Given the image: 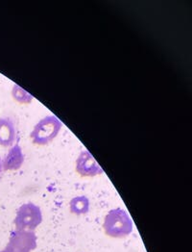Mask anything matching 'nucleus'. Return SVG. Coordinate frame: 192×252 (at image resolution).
<instances>
[{
  "mask_svg": "<svg viewBox=\"0 0 192 252\" xmlns=\"http://www.w3.org/2000/svg\"><path fill=\"white\" fill-rule=\"evenodd\" d=\"M89 199L85 195H79L73 197L69 201V211L76 216H82L89 211Z\"/></svg>",
  "mask_w": 192,
  "mask_h": 252,
  "instance_id": "obj_8",
  "label": "nucleus"
},
{
  "mask_svg": "<svg viewBox=\"0 0 192 252\" xmlns=\"http://www.w3.org/2000/svg\"><path fill=\"white\" fill-rule=\"evenodd\" d=\"M0 252H11L8 249H5V250H3V251H1Z\"/></svg>",
  "mask_w": 192,
  "mask_h": 252,
  "instance_id": "obj_11",
  "label": "nucleus"
},
{
  "mask_svg": "<svg viewBox=\"0 0 192 252\" xmlns=\"http://www.w3.org/2000/svg\"><path fill=\"white\" fill-rule=\"evenodd\" d=\"M17 139V128L11 118H0V146L11 147Z\"/></svg>",
  "mask_w": 192,
  "mask_h": 252,
  "instance_id": "obj_7",
  "label": "nucleus"
},
{
  "mask_svg": "<svg viewBox=\"0 0 192 252\" xmlns=\"http://www.w3.org/2000/svg\"><path fill=\"white\" fill-rule=\"evenodd\" d=\"M75 169L82 177H95L104 173L102 167L87 149L83 150L79 154L75 162Z\"/></svg>",
  "mask_w": 192,
  "mask_h": 252,
  "instance_id": "obj_5",
  "label": "nucleus"
},
{
  "mask_svg": "<svg viewBox=\"0 0 192 252\" xmlns=\"http://www.w3.org/2000/svg\"><path fill=\"white\" fill-rule=\"evenodd\" d=\"M2 170H3V168H2V160L0 159V173H1Z\"/></svg>",
  "mask_w": 192,
  "mask_h": 252,
  "instance_id": "obj_10",
  "label": "nucleus"
},
{
  "mask_svg": "<svg viewBox=\"0 0 192 252\" xmlns=\"http://www.w3.org/2000/svg\"><path fill=\"white\" fill-rule=\"evenodd\" d=\"M12 96L15 101L20 104H30L34 97L31 94H29L26 90L22 89L21 86L15 84L12 89Z\"/></svg>",
  "mask_w": 192,
  "mask_h": 252,
  "instance_id": "obj_9",
  "label": "nucleus"
},
{
  "mask_svg": "<svg viewBox=\"0 0 192 252\" xmlns=\"http://www.w3.org/2000/svg\"><path fill=\"white\" fill-rule=\"evenodd\" d=\"M25 157L22 147L19 144L10 147L7 155L2 161V168L6 171H15L22 168Z\"/></svg>",
  "mask_w": 192,
  "mask_h": 252,
  "instance_id": "obj_6",
  "label": "nucleus"
},
{
  "mask_svg": "<svg viewBox=\"0 0 192 252\" xmlns=\"http://www.w3.org/2000/svg\"><path fill=\"white\" fill-rule=\"evenodd\" d=\"M43 212L33 202L22 204L17 211L15 225L17 230L34 231L43 222Z\"/></svg>",
  "mask_w": 192,
  "mask_h": 252,
  "instance_id": "obj_3",
  "label": "nucleus"
},
{
  "mask_svg": "<svg viewBox=\"0 0 192 252\" xmlns=\"http://www.w3.org/2000/svg\"><path fill=\"white\" fill-rule=\"evenodd\" d=\"M62 127L63 123L56 116H46L34 126L30 139L35 146H46L56 139Z\"/></svg>",
  "mask_w": 192,
  "mask_h": 252,
  "instance_id": "obj_2",
  "label": "nucleus"
},
{
  "mask_svg": "<svg viewBox=\"0 0 192 252\" xmlns=\"http://www.w3.org/2000/svg\"><path fill=\"white\" fill-rule=\"evenodd\" d=\"M105 234L116 239H122L132 234L134 224L128 213L122 208H115L106 215L103 222Z\"/></svg>",
  "mask_w": 192,
  "mask_h": 252,
  "instance_id": "obj_1",
  "label": "nucleus"
},
{
  "mask_svg": "<svg viewBox=\"0 0 192 252\" xmlns=\"http://www.w3.org/2000/svg\"><path fill=\"white\" fill-rule=\"evenodd\" d=\"M38 237L34 231L15 230L12 232L6 247L11 252H32L37 249Z\"/></svg>",
  "mask_w": 192,
  "mask_h": 252,
  "instance_id": "obj_4",
  "label": "nucleus"
}]
</instances>
